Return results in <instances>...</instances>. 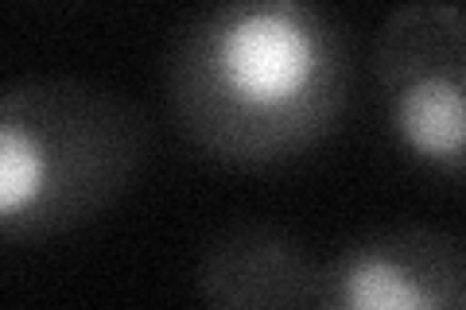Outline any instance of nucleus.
I'll list each match as a JSON object with an SVG mask.
<instances>
[{
  "mask_svg": "<svg viewBox=\"0 0 466 310\" xmlns=\"http://www.w3.org/2000/svg\"><path fill=\"white\" fill-rule=\"evenodd\" d=\"M179 136L210 164L284 167L334 128L354 94V43L327 0H210L164 66Z\"/></svg>",
  "mask_w": 466,
  "mask_h": 310,
  "instance_id": "f257e3e1",
  "label": "nucleus"
},
{
  "mask_svg": "<svg viewBox=\"0 0 466 310\" xmlns=\"http://www.w3.org/2000/svg\"><path fill=\"white\" fill-rule=\"evenodd\" d=\"M133 97L75 74H32L0 94V233L39 245L116 205L148 159Z\"/></svg>",
  "mask_w": 466,
  "mask_h": 310,
  "instance_id": "f03ea898",
  "label": "nucleus"
},
{
  "mask_svg": "<svg viewBox=\"0 0 466 310\" xmlns=\"http://www.w3.org/2000/svg\"><path fill=\"white\" fill-rule=\"evenodd\" d=\"M373 78L392 144L440 179H466V8L404 0L377 27Z\"/></svg>",
  "mask_w": 466,
  "mask_h": 310,
  "instance_id": "7ed1b4c3",
  "label": "nucleus"
},
{
  "mask_svg": "<svg viewBox=\"0 0 466 310\" xmlns=\"http://www.w3.org/2000/svg\"><path fill=\"white\" fill-rule=\"evenodd\" d=\"M323 310H466V241L420 221L361 229L323 260Z\"/></svg>",
  "mask_w": 466,
  "mask_h": 310,
  "instance_id": "20e7f679",
  "label": "nucleus"
},
{
  "mask_svg": "<svg viewBox=\"0 0 466 310\" xmlns=\"http://www.w3.org/2000/svg\"><path fill=\"white\" fill-rule=\"evenodd\" d=\"M195 295L218 310H323V260L276 225H229L198 253Z\"/></svg>",
  "mask_w": 466,
  "mask_h": 310,
  "instance_id": "39448f33",
  "label": "nucleus"
}]
</instances>
